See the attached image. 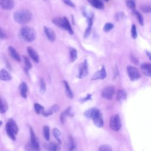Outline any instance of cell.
I'll return each mask as SVG.
<instances>
[{
    "label": "cell",
    "instance_id": "3957f363",
    "mask_svg": "<svg viewBox=\"0 0 151 151\" xmlns=\"http://www.w3.org/2000/svg\"><path fill=\"white\" fill-rule=\"evenodd\" d=\"M52 21L55 25H57L59 28L68 31L70 34H73L74 32L70 25V24L68 19L65 17H64L63 18L55 17L52 19Z\"/></svg>",
    "mask_w": 151,
    "mask_h": 151
},
{
    "label": "cell",
    "instance_id": "44dd1931",
    "mask_svg": "<svg viewBox=\"0 0 151 151\" xmlns=\"http://www.w3.org/2000/svg\"><path fill=\"white\" fill-rule=\"evenodd\" d=\"M127 97V94L126 92L122 89L118 90L116 93V99L117 101L122 102L126 99Z\"/></svg>",
    "mask_w": 151,
    "mask_h": 151
},
{
    "label": "cell",
    "instance_id": "603a6c76",
    "mask_svg": "<svg viewBox=\"0 0 151 151\" xmlns=\"http://www.w3.org/2000/svg\"><path fill=\"white\" fill-rule=\"evenodd\" d=\"M0 78L2 81H9L12 79L10 74L5 69H2L0 73Z\"/></svg>",
    "mask_w": 151,
    "mask_h": 151
},
{
    "label": "cell",
    "instance_id": "8d00e7d4",
    "mask_svg": "<svg viewBox=\"0 0 151 151\" xmlns=\"http://www.w3.org/2000/svg\"><path fill=\"white\" fill-rule=\"evenodd\" d=\"M114 27V25L112 23H110V22H107L106 23L104 27H103V30L105 31V32H108V31H110L111 29H112Z\"/></svg>",
    "mask_w": 151,
    "mask_h": 151
},
{
    "label": "cell",
    "instance_id": "5bb4252c",
    "mask_svg": "<svg viewBox=\"0 0 151 151\" xmlns=\"http://www.w3.org/2000/svg\"><path fill=\"white\" fill-rule=\"evenodd\" d=\"M0 5L2 9L9 10L14 7V1L13 0H0Z\"/></svg>",
    "mask_w": 151,
    "mask_h": 151
},
{
    "label": "cell",
    "instance_id": "b9f144b4",
    "mask_svg": "<svg viewBox=\"0 0 151 151\" xmlns=\"http://www.w3.org/2000/svg\"><path fill=\"white\" fill-rule=\"evenodd\" d=\"M91 94H88L86 97H84V98H83V99H82L81 100V102L86 101H87V100H90V99H91Z\"/></svg>",
    "mask_w": 151,
    "mask_h": 151
},
{
    "label": "cell",
    "instance_id": "f6af8a7d",
    "mask_svg": "<svg viewBox=\"0 0 151 151\" xmlns=\"http://www.w3.org/2000/svg\"><path fill=\"white\" fill-rule=\"evenodd\" d=\"M147 54L148 57L149 58V59L151 60V54H150V53H148V52H147Z\"/></svg>",
    "mask_w": 151,
    "mask_h": 151
},
{
    "label": "cell",
    "instance_id": "6da1fadb",
    "mask_svg": "<svg viewBox=\"0 0 151 151\" xmlns=\"http://www.w3.org/2000/svg\"><path fill=\"white\" fill-rule=\"evenodd\" d=\"M32 14L28 9H20L14 14V19L16 22L19 24H26L32 19Z\"/></svg>",
    "mask_w": 151,
    "mask_h": 151
},
{
    "label": "cell",
    "instance_id": "7402d4cb",
    "mask_svg": "<svg viewBox=\"0 0 151 151\" xmlns=\"http://www.w3.org/2000/svg\"><path fill=\"white\" fill-rule=\"evenodd\" d=\"M88 2L94 8L99 9L104 8V6L101 0H88Z\"/></svg>",
    "mask_w": 151,
    "mask_h": 151
},
{
    "label": "cell",
    "instance_id": "ee69618b",
    "mask_svg": "<svg viewBox=\"0 0 151 151\" xmlns=\"http://www.w3.org/2000/svg\"><path fill=\"white\" fill-rule=\"evenodd\" d=\"M123 15V14L122 13V12H121V13H117V14H116V19H117V20H119V19L122 17Z\"/></svg>",
    "mask_w": 151,
    "mask_h": 151
},
{
    "label": "cell",
    "instance_id": "7bdbcfd3",
    "mask_svg": "<svg viewBox=\"0 0 151 151\" xmlns=\"http://www.w3.org/2000/svg\"><path fill=\"white\" fill-rule=\"evenodd\" d=\"M7 37V35L6 33L3 31L2 29H1V39H5Z\"/></svg>",
    "mask_w": 151,
    "mask_h": 151
},
{
    "label": "cell",
    "instance_id": "5b68a950",
    "mask_svg": "<svg viewBox=\"0 0 151 151\" xmlns=\"http://www.w3.org/2000/svg\"><path fill=\"white\" fill-rule=\"evenodd\" d=\"M109 126L111 130L116 132L119 131L121 129V120L118 114L113 115L110 117L109 121Z\"/></svg>",
    "mask_w": 151,
    "mask_h": 151
},
{
    "label": "cell",
    "instance_id": "7a4b0ae2",
    "mask_svg": "<svg viewBox=\"0 0 151 151\" xmlns=\"http://www.w3.org/2000/svg\"><path fill=\"white\" fill-rule=\"evenodd\" d=\"M19 35L25 41L31 42L36 38V31L32 27L24 26L20 29Z\"/></svg>",
    "mask_w": 151,
    "mask_h": 151
},
{
    "label": "cell",
    "instance_id": "d4e9b609",
    "mask_svg": "<svg viewBox=\"0 0 151 151\" xmlns=\"http://www.w3.org/2000/svg\"><path fill=\"white\" fill-rule=\"evenodd\" d=\"M63 83H64V87H65V91L66 95L70 99H73L74 97V94L70 87V86H69L68 82L66 81H64Z\"/></svg>",
    "mask_w": 151,
    "mask_h": 151
},
{
    "label": "cell",
    "instance_id": "83f0119b",
    "mask_svg": "<svg viewBox=\"0 0 151 151\" xmlns=\"http://www.w3.org/2000/svg\"><path fill=\"white\" fill-rule=\"evenodd\" d=\"M133 13L135 15V17H136V18H137L138 22H139V24L141 25H143L144 19H143V17L142 15L141 14V13H140L139 11H136V10H133Z\"/></svg>",
    "mask_w": 151,
    "mask_h": 151
},
{
    "label": "cell",
    "instance_id": "1f68e13d",
    "mask_svg": "<svg viewBox=\"0 0 151 151\" xmlns=\"http://www.w3.org/2000/svg\"><path fill=\"white\" fill-rule=\"evenodd\" d=\"M126 4L127 6L132 10H134L136 8L135 0H126Z\"/></svg>",
    "mask_w": 151,
    "mask_h": 151
},
{
    "label": "cell",
    "instance_id": "ac0fdd59",
    "mask_svg": "<svg viewBox=\"0 0 151 151\" xmlns=\"http://www.w3.org/2000/svg\"><path fill=\"white\" fill-rule=\"evenodd\" d=\"M8 50L9 54L13 59L19 62L21 61V57L19 54L18 53L17 51L12 46H9Z\"/></svg>",
    "mask_w": 151,
    "mask_h": 151
},
{
    "label": "cell",
    "instance_id": "74e56055",
    "mask_svg": "<svg viewBox=\"0 0 151 151\" xmlns=\"http://www.w3.org/2000/svg\"><path fill=\"white\" fill-rule=\"evenodd\" d=\"M40 91L41 93H44L46 90V85L42 78L40 79Z\"/></svg>",
    "mask_w": 151,
    "mask_h": 151
},
{
    "label": "cell",
    "instance_id": "4fadbf2b",
    "mask_svg": "<svg viewBox=\"0 0 151 151\" xmlns=\"http://www.w3.org/2000/svg\"><path fill=\"white\" fill-rule=\"evenodd\" d=\"M99 111H100L97 108H96V107H91V108H90V109H88L87 110H86L85 111V112L84 113V115L87 119H93L94 117V116Z\"/></svg>",
    "mask_w": 151,
    "mask_h": 151
},
{
    "label": "cell",
    "instance_id": "277c9868",
    "mask_svg": "<svg viewBox=\"0 0 151 151\" xmlns=\"http://www.w3.org/2000/svg\"><path fill=\"white\" fill-rule=\"evenodd\" d=\"M6 132L9 137L12 140H15L16 135L18 133V128L15 122L12 119H10L8 120L6 124Z\"/></svg>",
    "mask_w": 151,
    "mask_h": 151
},
{
    "label": "cell",
    "instance_id": "8992f818",
    "mask_svg": "<svg viewBox=\"0 0 151 151\" xmlns=\"http://www.w3.org/2000/svg\"><path fill=\"white\" fill-rule=\"evenodd\" d=\"M126 70L129 77L132 81H134L140 78L141 76L137 68L131 65H128L126 68Z\"/></svg>",
    "mask_w": 151,
    "mask_h": 151
},
{
    "label": "cell",
    "instance_id": "d6986e66",
    "mask_svg": "<svg viewBox=\"0 0 151 151\" xmlns=\"http://www.w3.org/2000/svg\"><path fill=\"white\" fill-rule=\"evenodd\" d=\"M20 94L22 97L26 99L27 97V91H28V87L27 84L25 82H22L19 87Z\"/></svg>",
    "mask_w": 151,
    "mask_h": 151
},
{
    "label": "cell",
    "instance_id": "d590c367",
    "mask_svg": "<svg viewBox=\"0 0 151 151\" xmlns=\"http://www.w3.org/2000/svg\"><path fill=\"white\" fill-rule=\"evenodd\" d=\"M131 35L133 39H136L137 36L136 27L134 24H133L131 28Z\"/></svg>",
    "mask_w": 151,
    "mask_h": 151
},
{
    "label": "cell",
    "instance_id": "e0dca14e",
    "mask_svg": "<svg viewBox=\"0 0 151 151\" xmlns=\"http://www.w3.org/2000/svg\"><path fill=\"white\" fill-rule=\"evenodd\" d=\"M74 115L73 110L71 107H68L66 110H65L64 111L62 112V113L60 115V121L61 123H64L65 120V118L67 116H70V117H73Z\"/></svg>",
    "mask_w": 151,
    "mask_h": 151
},
{
    "label": "cell",
    "instance_id": "f546056e",
    "mask_svg": "<svg viewBox=\"0 0 151 151\" xmlns=\"http://www.w3.org/2000/svg\"><path fill=\"white\" fill-rule=\"evenodd\" d=\"M52 133L54 136L55 137V138L57 139V140L59 142V143H61V132L59 130V129H57V128H54L52 130Z\"/></svg>",
    "mask_w": 151,
    "mask_h": 151
},
{
    "label": "cell",
    "instance_id": "4dcf8cb0",
    "mask_svg": "<svg viewBox=\"0 0 151 151\" xmlns=\"http://www.w3.org/2000/svg\"><path fill=\"white\" fill-rule=\"evenodd\" d=\"M140 10L145 13L151 12V5L148 4H143L140 6Z\"/></svg>",
    "mask_w": 151,
    "mask_h": 151
},
{
    "label": "cell",
    "instance_id": "e575fe53",
    "mask_svg": "<svg viewBox=\"0 0 151 151\" xmlns=\"http://www.w3.org/2000/svg\"><path fill=\"white\" fill-rule=\"evenodd\" d=\"M23 60H24V63H25V66L27 67V69L29 70V69H31L32 68V64L30 62L29 60L28 59V58L25 56V55H23Z\"/></svg>",
    "mask_w": 151,
    "mask_h": 151
},
{
    "label": "cell",
    "instance_id": "30bf717a",
    "mask_svg": "<svg viewBox=\"0 0 151 151\" xmlns=\"http://www.w3.org/2000/svg\"><path fill=\"white\" fill-rule=\"evenodd\" d=\"M29 131H30V139H31L30 143L31 144L32 147L34 148L35 150H39L40 149L39 143L38 142V140L35 135V133L32 129L31 127H29Z\"/></svg>",
    "mask_w": 151,
    "mask_h": 151
},
{
    "label": "cell",
    "instance_id": "bcb514c9",
    "mask_svg": "<svg viewBox=\"0 0 151 151\" xmlns=\"http://www.w3.org/2000/svg\"><path fill=\"white\" fill-rule=\"evenodd\" d=\"M106 2H109V0H104Z\"/></svg>",
    "mask_w": 151,
    "mask_h": 151
},
{
    "label": "cell",
    "instance_id": "484cf974",
    "mask_svg": "<svg viewBox=\"0 0 151 151\" xmlns=\"http://www.w3.org/2000/svg\"><path fill=\"white\" fill-rule=\"evenodd\" d=\"M8 106L6 101L2 97H1V107H0L1 113L2 114L5 113L8 110Z\"/></svg>",
    "mask_w": 151,
    "mask_h": 151
},
{
    "label": "cell",
    "instance_id": "60d3db41",
    "mask_svg": "<svg viewBox=\"0 0 151 151\" xmlns=\"http://www.w3.org/2000/svg\"><path fill=\"white\" fill-rule=\"evenodd\" d=\"M63 1L66 5H67L71 7H74V6H75L74 3L71 0H63Z\"/></svg>",
    "mask_w": 151,
    "mask_h": 151
},
{
    "label": "cell",
    "instance_id": "52a82bcc",
    "mask_svg": "<svg viewBox=\"0 0 151 151\" xmlns=\"http://www.w3.org/2000/svg\"><path fill=\"white\" fill-rule=\"evenodd\" d=\"M115 93V88L113 86H110L106 87L101 91V96L103 99L107 100H111Z\"/></svg>",
    "mask_w": 151,
    "mask_h": 151
},
{
    "label": "cell",
    "instance_id": "f35d334b",
    "mask_svg": "<svg viewBox=\"0 0 151 151\" xmlns=\"http://www.w3.org/2000/svg\"><path fill=\"white\" fill-rule=\"evenodd\" d=\"M99 150L100 151H111L112 150V148L110 145H101L99 147Z\"/></svg>",
    "mask_w": 151,
    "mask_h": 151
},
{
    "label": "cell",
    "instance_id": "8fae6325",
    "mask_svg": "<svg viewBox=\"0 0 151 151\" xmlns=\"http://www.w3.org/2000/svg\"><path fill=\"white\" fill-rule=\"evenodd\" d=\"M44 31L46 37L50 41L53 42L55 40V38H56L55 33L52 28L45 26L44 27Z\"/></svg>",
    "mask_w": 151,
    "mask_h": 151
},
{
    "label": "cell",
    "instance_id": "f1b7e54d",
    "mask_svg": "<svg viewBox=\"0 0 151 151\" xmlns=\"http://www.w3.org/2000/svg\"><path fill=\"white\" fill-rule=\"evenodd\" d=\"M43 134L45 140L47 141H49L50 137V128L48 126H44L43 127Z\"/></svg>",
    "mask_w": 151,
    "mask_h": 151
},
{
    "label": "cell",
    "instance_id": "7c38bea8",
    "mask_svg": "<svg viewBox=\"0 0 151 151\" xmlns=\"http://www.w3.org/2000/svg\"><path fill=\"white\" fill-rule=\"evenodd\" d=\"M87 18V27L86 29V31H84V38H87L90 33H91V28H92V25H93V15H88V17H86Z\"/></svg>",
    "mask_w": 151,
    "mask_h": 151
},
{
    "label": "cell",
    "instance_id": "ffe728a7",
    "mask_svg": "<svg viewBox=\"0 0 151 151\" xmlns=\"http://www.w3.org/2000/svg\"><path fill=\"white\" fill-rule=\"evenodd\" d=\"M141 69L143 73L147 76L151 77V64L143 63L141 65Z\"/></svg>",
    "mask_w": 151,
    "mask_h": 151
},
{
    "label": "cell",
    "instance_id": "ab89813d",
    "mask_svg": "<svg viewBox=\"0 0 151 151\" xmlns=\"http://www.w3.org/2000/svg\"><path fill=\"white\" fill-rule=\"evenodd\" d=\"M60 107L58 104H54L52 107H51L49 109L54 113L58 112L60 110Z\"/></svg>",
    "mask_w": 151,
    "mask_h": 151
},
{
    "label": "cell",
    "instance_id": "9a60e30c",
    "mask_svg": "<svg viewBox=\"0 0 151 151\" xmlns=\"http://www.w3.org/2000/svg\"><path fill=\"white\" fill-rule=\"evenodd\" d=\"M27 52L29 55V57L32 58V60L35 62V63H38L40 60V57L38 54H37V51L31 47H28L27 48Z\"/></svg>",
    "mask_w": 151,
    "mask_h": 151
},
{
    "label": "cell",
    "instance_id": "9c48e42d",
    "mask_svg": "<svg viewBox=\"0 0 151 151\" xmlns=\"http://www.w3.org/2000/svg\"><path fill=\"white\" fill-rule=\"evenodd\" d=\"M107 76V73L106 71V68L104 65H103L100 70L96 71L93 75L91 78L92 80H100V79H104Z\"/></svg>",
    "mask_w": 151,
    "mask_h": 151
},
{
    "label": "cell",
    "instance_id": "836d02e7",
    "mask_svg": "<svg viewBox=\"0 0 151 151\" xmlns=\"http://www.w3.org/2000/svg\"><path fill=\"white\" fill-rule=\"evenodd\" d=\"M68 149L70 150H74L76 148V144L73 138L71 136L69 137L68 139Z\"/></svg>",
    "mask_w": 151,
    "mask_h": 151
},
{
    "label": "cell",
    "instance_id": "4316f807",
    "mask_svg": "<svg viewBox=\"0 0 151 151\" xmlns=\"http://www.w3.org/2000/svg\"><path fill=\"white\" fill-rule=\"evenodd\" d=\"M46 149L47 150H53V151H55V150H60V146L59 145L54 142H51L49 143L46 147Z\"/></svg>",
    "mask_w": 151,
    "mask_h": 151
},
{
    "label": "cell",
    "instance_id": "2e32d148",
    "mask_svg": "<svg viewBox=\"0 0 151 151\" xmlns=\"http://www.w3.org/2000/svg\"><path fill=\"white\" fill-rule=\"evenodd\" d=\"M93 120L94 124L98 127H102L104 124V122L102 117V114L100 111H99L92 119Z\"/></svg>",
    "mask_w": 151,
    "mask_h": 151
},
{
    "label": "cell",
    "instance_id": "d6a6232c",
    "mask_svg": "<svg viewBox=\"0 0 151 151\" xmlns=\"http://www.w3.org/2000/svg\"><path fill=\"white\" fill-rule=\"evenodd\" d=\"M34 109H35V112L38 114L40 113H42V111L44 110V107L38 103H34Z\"/></svg>",
    "mask_w": 151,
    "mask_h": 151
},
{
    "label": "cell",
    "instance_id": "ba28073f",
    "mask_svg": "<svg viewBox=\"0 0 151 151\" xmlns=\"http://www.w3.org/2000/svg\"><path fill=\"white\" fill-rule=\"evenodd\" d=\"M88 63L87 60H84L79 66L78 77L79 78H83L86 77L88 75Z\"/></svg>",
    "mask_w": 151,
    "mask_h": 151
},
{
    "label": "cell",
    "instance_id": "cb8c5ba5",
    "mask_svg": "<svg viewBox=\"0 0 151 151\" xmlns=\"http://www.w3.org/2000/svg\"><path fill=\"white\" fill-rule=\"evenodd\" d=\"M69 54H70V59L71 62L75 61L77 58V50L71 47L69 49Z\"/></svg>",
    "mask_w": 151,
    "mask_h": 151
}]
</instances>
